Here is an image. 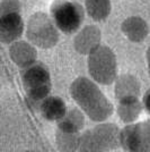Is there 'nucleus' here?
Returning <instances> with one entry per match:
<instances>
[{
  "label": "nucleus",
  "instance_id": "1",
  "mask_svg": "<svg viewBox=\"0 0 150 152\" xmlns=\"http://www.w3.org/2000/svg\"><path fill=\"white\" fill-rule=\"evenodd\" d=\"M70 94L92 121H106L114 111L113 104L108 101L96 83L87 77L76 78L70 85Z\"/></svg>",
  "mask_w": 150,
  "mask_h": 152
},
{
  "label": "nucleus",
  "instance_id": "2",
  "mask_svg": "<svg viewBox=\"0 0 150 152\" xmlns=\"http://www.w3.org/2000/svg\"><path fill=\"white\" fill-rule=\"evenodd\" d=\"M121 131L115 124H100L81 134L79 152H108L121 145Z\"/></svg>",
  "mask_w": 150,
  "mask_h": 152
},
{
  "label": "nucleus",
  "instance_id": "3",
  "mask_svg": "<svg viewBox=\"0 0 150 152\" xmlns=\"http://www.w3.org/2000/svg\"><path fill=\"white\" fill-rule=\"evenodd\" d=\"M59 28L52 17L43 12L34 13L28 18L26 26V38L33 45L41 49H51L59 42Z\"/></svg>",
  "mask_w": 150,
  "mask_h": 152
},
{
  "label": "nucleus",
  "instance_id": "4",
  "mask_svg": "<svg viewBox=\"0 0 150 152\" xmlns=\"http://www.w3.org/2000/svg\"><path fill=\"white\" fill-rule=\"evenodd\" d=\"M88 72L95 82L111 85L118 77V63L113 50L107 45H100L88 55Z\"/></svg>",
  "mask_w": 150,
  "mask_h": 152
},
{
  "label": "nucleus",
  "instance_id": "5",
  "mask_svg": "<svg viewBox=\"0 0 150 152\" xmlns=\"http://www.w3.org/2000/svg\"><path fill=\"white\" fill-rule=\"evenodd\" d=\"M22 82L27 98L34 102L43 101L52 89L50 72L42 63L33 64L22 70Z\"/></svg>",
  "mask_w": 150,
  "mask_h": 152
},
{
  "label": "nucleus",
  "instance_id": "6",
  "mask_svg": "<svg viewBox=\"0 0 150 152\" xmlns=\"http://www.w3.org/2000/svg\"><path fill=\"white\" fill-rule=\"evenodd\" d=\"M50 14L56 27L66 34L76 33L85 19L84 7L70 0H54L50 7Z\"/></svg>",
  "mask_w": 150,
  "mask_h": 152
},
{
  "label": "nucleus",
  "instance_id": "7",
  "mask_svg": "<svg viewBox=\"0 0 150 152\" xmlns=\"http://www.w3.org/2000/svg\"><path fill=\"white\" fill-rule=\"evenodd\" d=\"M121 146L129 152H150V119L131 124L121 131Z\"/></svg>",
  "mask_w": 150,
  "mask_h": 152
},
{
  "label": "nucleus",
  "instance_id": "8",
  "mask_svg": "<svg viewBox=\"0 0 150 152\" xmlns=\"http://www.w3.org/2000/svg\"><path fill=\"white\" fill-rule=\"evenodd\" d=\"M25 25L20 13H9L0 15V41L2 43H14L18 40Z\"/></svg>",
  "mask_w": 150,
  "mask_h": 152
},
{
  "label": "nucleus",
  "instance_id": "9",
  "mask_svg": "<svg viewBox=\"0 0 150 152\" xmlns=\"http://www.w3.org/2000/svg\"><path fill=\"white\" fill-rule=\"evenodd\" d=\"M102 32L96 25H86L77 33L74 47L80 55H90L100 45Z\"/></svg>",
  "mask_w": 150,
  "mask_h": 152
},
{
  "label": "nucleus",
  "instance_id": "10",
  "mask_svg": "<svg viewBox=\"0 0 150 152\" xmlns=\"http://www.w3.org/2000/svg\"><path fill=\"white\" fill-rule=\"evenodd\" d=\"M9 56L18 67L25 69L36 63L38 51L31 42L16 41L9 47Z\"/></svg>",
  "mask_w": 150,
  "mask_h": 152
},
{
  "label": "nucleus",
  "instance_id": "11",
  "mask_svg": "<svg viewBox=\"0 0 150 152\" xmlns=\"http://www.w3.org/2000/svg\"><path fill=\"white\" fill-rule=\"evenodd\" d=\"M121 30L126 38L132 42H142L149 34V26L140 16H130L123 20Z\"/></svg>",
  "mask_w": 150,
  "mask_h": 152
},
{
  "label": "nucleus",
  "instance_id": "12",
  "mask_svg": "<svg viewBox=\"0 0 150 152\" xmlns=\"http://www.w3.org/2000/svg\"><path fill=\"white\" fill-rule=\"evenodd\" d=\"M140 91H141V86H140L139 80L131 74H123L118 77L115 81L114 94L118 101L126 98H132V96L139 98Z\"/></svg>",
  "mask_w": 150,
  "mask_h": 152
},
{
  "label": "nucleus",
  "instance_id": "13",
  "mask_svg": "<svg viewBox=\"0 0 150 152\" xmlns=\"http://www.w3.org/2000/svg\"><path fill=\"white\" fill-rule=\"evenodd\" d=\"M40 111L44 119L49 121H59L67 114L68 109L61 98L48 96L40 104Z\"/></svg>",
  "mask_w": 150,
  "mask_h": 152
},
{
  "label": "nucleus",
  "instance_id": "14",
  "mask_svg": "<svg viewBox=\"0 0 150 152\" xmlns=\"http://www.w3.org/2000/svg\"><path fill=\"white\" fill-rule=\"evenodd\" d=\"M142 111V103L140 102L138 96L126 98L123 100H120L118 106V115L120 119L125 123L130 124L137 121Z\"/></svg>",
  "mask_w": 150,
  "mask_h": 152
},
{
  "label": "nucleus",
  "instance_id": "15",
  "mask_svg": "<svg viewBox=\"0 0 150 152\" xmlns=\"http://www.w3.org/2000/svg\"><path fill=\"white\" fill-rule=\"evenodd\" d=\"M58 123V129L70 133H78L85 126V117L84 114L78 108H70L67 114L63 116Z\"/></svg>",
  "mask_w": 150,
  "mask_h": 152
},
{
  "label": "nucleus",
  "instance_id": "16",
  "mask_svg": "<svg viewBox=\"0 0 150 152\" xmlns=\"http://www.w3.org/2000/svg\"><path fill=\"white\" fill-rule=\"evenodd\" d=\"M85 8L88 16L95 22H103L110 16L112 5L111 0H86Z\"/></svg>",
  "mask_w": 150,
  "mask_h": 152
},
{
  "label": "nucleus",
  "instance_id": "17",
  "mask_svg": "<svg viewBox=\"0 0 150 152\" xmlns=\"http://www.w3.org/2000/svg\"><path fill=\"white\" fill-rule=\"evenodd\" d=\"M80 133L63 132L61 129L56 131V146L59 152H76L80 145Z\"/></svg>",
  "mask_w": 150,
  "mask_h": 152
},
{
  "label": "nucleus",
  "instance_id": "18",
  "mask_svg": "<svg viewBox=\"0 0 150 152\" xmlns=\"http://www.w3.org/2000/svg\"><path fill=\"white\" fill-rule=\"evenodd\" d=\"M20 2L19 0H2L0 5V15L9 13H20Z\"/></svg>",
  "mask_w": 150,
  "mask_h": 152
},
{
  "label": "nucleus",
  "instance_id": "19",
  "mask_svg": "<svg viewBox=\"0 0 150 152\" xmlns=\"http://www.w3.org/2000/svg\"><path fill=\"white\" fill-rule=\"evenodd\" d=\"M142 103H144V110L150 115V89L144 93V100H142Z\"/></svg>",
  "mask_w": 150,
  "mask_h": 152
},
{
  "label": "nucleus",
  "instance_id": "20",
  "mask_svg": "<svg viewBox=\"0 0 150 152\" xmlns=\"http://www.w3.org/2000/svg\"><path fill=\"white\" fill-rule=\"evenodd\" d=\"M146 56H147V63H148V72H149V76H150V47L148 48V50H147V53H146Z\"/></svg>",
  "mask_w": 150,
  "mask_h": 152
},
{
  "label": "nucleus",
  "instance_id": "21",
  "mask_svg": "<svg viewBox=\"0 0 150 152\" xmlns=\"http://www.w3.org/2000/svg\"><path fill=\"white\" fill-rule=\"evenodd\" d=\"M26 152H35V151H26Z\"/></svg>",
  "mask_w": 150,
  "mask_h": 152
}]
</instances>
